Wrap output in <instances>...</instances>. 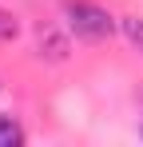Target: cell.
<instances>
[{"instance_id":"obj_1","label":"cell","mask_w":143,"mask_h":147,"mask_svg":"<svg viewBox=\"0 0 143 147\" xmlns=\"http://www.w3.org/2000/svg\"><path fill=\"white\" fill-rule=\"evenodd\" d=\"M64 16H68V28L76 32V40H84V44H103L115 32V16L92 0H68Z\"/></svg>"},{"instance_id":"obj_2","label":"cell","mask_w":143,"mask_h":147,"mask_svg":"<svg viewBox=\"0 0 143 147\" xmlns=\"http://www.w3.org/2000/svg\"><path fill=\"white\" fill-rule=\"evenodd\" d=\"M36 48H40V56H48V60H68V40H64L60 32H52V28L40 32V44H36Z\"/></svg>"},{"instance_id":"obj_3","label":"cell","mask_w":143,"mask_h":147,"mask_svg":"<svg viewBox=\"0 0 143 147\" xmlns=\"http://www.w3.org/2000/svg\"><path fill=\"white\" fill-rule=\"evenodd\" d=\"M24 143V127L16 115H0V147H20Z\"/></svg>"},{"instance_id":"obj_4","label":"cell","mask_w":143,"mask_h":147,"mask_svg":"<svg viewBox=\"0 0 143 147\" xmlns=\"http://www.w3.org/2000/svg\"><path fill=\"white\" fill-rule=\"evenodd\" d=\"M119 28H123V36L143 52V20H139V16H123V24H119Z\"/></svg>"},{"instance_id":"obj_5","label":"cell","mask_w":143,"mask_h":147,"mask_svg":"<svg viewBox=\"0 0 143 147\" xmlns=\"http://www.w3.org/2000/svg\"><path fill=\"white\" fill-rule=\"evenodd\" d=\"M16 36H20V20H16L12 12H4V8H0V44L16 40Z\"/></svg>"}]
</instances>
